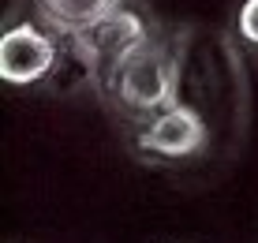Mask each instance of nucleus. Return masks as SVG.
Returning a JSON list of instances; mask_svg holds the SVG:
<instances>
[{"instance_id":"obj_1","label":"nucleus","mask_w":258,"mask_h":243,"mask_svg":"<svg viewBox=\"0 0 258 243\" xmlns=\"http://www.w3.org/2000/svg\"><path fill=\"white\" fill-rule=\"evenodd\" d=\"M112 86H116L120 101L131 105L139 112H154L161 105L172 101V86H176V71L168 68V60L157 49H150L146 41L139 49H131L120 60V68L112 71Z\"/></svg>"},{"instance_id":"obj_2","label":"nucleus","mask_w":258,"mask_h":243,"mask_svg":"<svg viewBox=\"0 0 258 243\" xmlns=\"http://www.w3.org/2000/svg\"><path fill=\"white\" fill-rule=\"evenodd\" d=\"M52 60V41L34 26H12L0 38V79L12 86H30L49 75Z\"/></svg>"},{"instance_id":"obj_3","label":"nucleus","mask_w":258,"mask_h":243,"mask_svg":"<svg viewBox=\"0 0 258 243\" xmlns=\"http://www.w3.org/2000/svg\"><path fill=\"white\" fill-rule=\"evenodd\" d=\"M79 34V52L86 56L90 68H101V64H112V71L120 68V60L127 56L131 49L142 45V23L135 19L131 12H109L105 19H97L90 26H83Z\"/></svg>"},{"instance_id":"obj_4","label":"nucleus","mask_w":258,"mask_h":243,"mask_svg":"<svg viewBox=\"0 0 258 243\" xmlns=\"http://www.w3.org/2000/svg\"><path fill=\"white\" fill-rule=\"evenodd\" d=\"M139 142L142 150H154V154H165V157H187L206 146V124L187 105H172V109L154 116V124L142 131Z\"/></svg>"},{"instance_id":"obj_5","label":"nucleus","mask_w":258,"mask_h":243,"mask_svg":"<svg viewBox=\"0 0 258 243\" xmlns=\"http://www.w3.org/2000/svg\"><path fill=\"white\" fill-rule=\"evenodd\" d=\"M45 19L56 23L60 30H83L109 12H116V0H41Z\"/></svg>"},{"instance_id":"obj_6","label":"nucleus","mask_w":258,"mask_h":243,"mask_svg":"<svg viewBox=\"0 0 258 243\" xmlns=\"http://www.w3.org/2000/svg\"><path fill=\"white\" fill-rule=\"evenodd\" d=\"M239 34L258 45V0H247V4L239 8Z\"/></svg>"}]
</instances>
